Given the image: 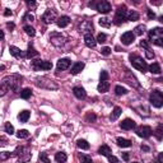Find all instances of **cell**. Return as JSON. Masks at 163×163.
I'll return each instance as SVG.
<instances>
[{"label": "cell", "instance_id": "cell-3", "mask_svg": "<svg viewBox=\"0 0 163 163\" xmlns=\"http://www.w3.org/2000/svg\"><path fill=\"white\" fill-rule=\"evenodd\" d=\"M129 59H130V62H131L133 68L138 69L139 72H141V73H145L147 70L149 69V66H148V64L144 61V59L140 58V56H138V55L131 54V55L129 56Z\"/></svg>", "mask_w": 163, "mask_h": 163}, {"label": "cell", "instance_id": "cell-29", "mask_svg": "<svg viewBox=\"0 0 163 163\" xmlns=\"http://www.w3.org/2000/svg\"><path fill=\"white\" fill-rule=\"evenodd\" d=\"M121 112H122L121 107H115L112 111V113H111V116H110V120L111 121H116V120L120 117V115H121Z\"/></svg>", "mask_w": 163, "mask_h": 163}, {"label": "cell", "instance_id": "cell-52", "mask_svg": "<svg viewBox=\"0 0 163 163\" xmlns=\"http://www.w3.org/2000/svg\"><path fill=\"white\" fill-rule=\"evenodd\" d=\"M108 161H110V163H120L119 159L115 157V155H110V157H108Z\"/></svg>", "mask_w": 163, "mask_h": 163}, {"label": "cell", "instance_id": "cell-47", "mask_svg": "<svg viewBox=\"0 0 163 163\" xmlns=\"http://www.w3.org/2000/svg\"><path fill=\"white\" fill-rule=\"evenodd\" d=\"M101 54H102V55H105V56H108V55L111 54V48H110V47H107V46L102 47V48H101Z\"/></svg>", "mask_w": 163, "mask_h": 163}, {"label": "cell", "instance_id": "cell-42", "mask_svg": "<svg viewBox=\"0 0 163 163\" xmlns=\"http://www.w3.org/2000/svg\"><path fill=\"white\" fill-rule=\"evenodd\" d=\"M96 120H97V116L94 115L93 112H89L88 115L86 116V121H87V122H94Z\"/></svg>", "mask_w": 163, "mask_h": 163}, {"label": "cell", "instance_id": "cell-6", "mask_svg": "<svg viewBox=\"0 0 163 163\" xmlns=\"http://www.w3.org/2000/svg\"><path fill=\"white\" fill-rule=\"evenodd\" d=\"M34 84L40 88H46V89H58V84H55L52 80L47 79L46 76H41V78H36L34 79Z\"/></svg>", "mask_w": 163, "mask_h": 163}, {"label": "cell", "instance_id": "cell-33", "mask_svg": "<svg viewBox=\"0 0 163 163\" xmlns=\"http://www.w3.org/2000/svg\"><path fill=\"white\" fill-rule=\"evenodd\" d=\"M76 145L80 148V149H83V151H87V149H89V143L87 140H84V139H79L76 141Z\"/></svg>", "mask_w": 163, "mask_h": 163}, {"label": "cell", "instance_id": "cell-7", "mask_svg": "<svg viewBox=\"0 0 163 163\" xmlns=\"http://www.w3.org/2000/svg\"><path fill=\"white\" fill-rule=\"evenodd\" d=\"M92 5H94V6H96V10L100 12V13H102V14H107V13H110L111 9H112L111 4H110L108 2H106V0H101V2H98V3H96V4L89 3V6H92Z\"/></svg>", "mask_w": 163, "mask_h": 163}, {"label": "cell", "instance_id": "cell-28", "mask_svg": "<svg viewBox=\"0 0 163 163\" xmlns=\"http://www.w3.org/2000/svg\"><path fill=\"white\" fill-rule=\"evenodd\" d=\"M97 89H98V92H101V93H106V92H108V89H110V83L100 82V84L97 86Z\"/></svg>", "mask_w": 163, "mask_h": 163}, {"label": "cell", "instance_id": "cell-59", "mask_svg": "<svg viewBox=\"0 0 163 163\" xmlns=\"http://www.w3.org/2000/svg\"><path fill=\"white\" fill-rule=\"evenodd\" d=\"M133 163H138V162H133Z\"/></svg>", "mask_w": 163, "mask_h": 163}, {"label": "cell", "instance_id": "cell-1", "mask_svg": "<svg viewBox=\"0 0 163 163\" xmlns=\"http://www.w3.org/2000/svg\"><path fill=\"white\" fill-rule=\"evenodd\" d=\"M23 78L19 74H12L3 78L2 80V87H0V96H5L6 92L13 90V92H19V87L22 84Z\"/></svg>", "mask_w": 163, "mask_h": 163}, {"label": "cell", "instance_id": "cell-31", "mask_svg": "<svg viewBox=\"0 0 163 163\" xmlns=\"http://www.w3.org/2000/svg\"><path fill=\"white\" fill-rule=\"evenodd\" d=\"M55 159H56L58 163H65L66 159H68V155H66V153H64V152H59V153H56Z\"/></svg>", "mask_w": 163, "mask_h": 163}, {"label": "cell", "instance_id": "cell-2", "mask_svg": "<svg viewBox=\"0 0 163 163\" xmlns=\"http://www.w3.org/2000/svg\"><path fill=\"white\" fill-rule=\"evenodd\" d=\"M148 34H149V41L153 45L163 47V28L161 27L152 28Z\"/></svg>", "mask_w": 163, "mask_h": 163}, {"label": "cell", "instance_id": "cell-48", "mask_svg": "<svg viewBox=\"0 0 163 163\" xmlns=\"http://www.w3.org/2000/svg\"><path fill=\"white\" fill-rule=\"evenodd\" d=\"M9 157H12V154H10L9 152H3L2 154H0V158H2L3 162H4L6 158H9Z\"/></svg>", "mask_w": 163, "mask_h": 163}, {"label": "cell", "instance_id": "cell-54", "mask_svg": "<svg viewBox=\"0 0 163 163\" xmlns=\"http://www.w3.org/2000/svg\"><path fill=\"white\" fill-rule=\"evenodd\" d=\"M12 14H13V13H12L10 9H5V12H4V16H5V17H9V16H12Z\"/></svg>", "mask_w": 163, "mask_h": 163}, {"label": "cell", "instance_id": "cell-58", "mask_svg": "<svg viewBox=\"0 0 163 163\" xmlns=\"http://www.w3.org/2000/svg\"><path fill=\"white\" fill-rule=\"evenodd\" d=\"M158 19H159V22H161V23H163V16H161Z\"/></svg>", "mask_w": 163, "mask_h": 163}, {"label": "cell", "instance_id": "cell-5", "mask_svg": "<svg viewBox=\"0 0 163 163\" xmlns=\"http://www.w3.org/2000/svg\"><path fill=\"white\" fill-rule=\"evenodd\" d=\"M149 101H151L152 106L155 108L163 107V92L157 90V89L153 90L151 93V96H149Z\"/></svg>", "mask_w": 163, "mask_h": 163}, {"label": "cell", "instance_id": "cell-4", "mask_svg": "<svg viewBox=\"0 0 163 163\" xmlns=\"http://www.w3.org/2000/svg\"><path fill=\"white\" fill-rule=\"evenodd\" d=\"M127 8H126V5H120L117 10H116V14H115V18H113V23L120 26V24H122L124 22H126V18H127Z\"/></svg>", "mask_w": 163, "mask_h": 163}, {"label": "cell", "instance_id": "cell-46", "mask_svg": "<svg viewBox=\"0 0 163 163\" xmlns=\"http://www.w3.org/2000/svg\"><path fill=\"white\" fill-rule=\"evenodd\" d=\"M100 79H101V82H107V79H108V73L106 72V70H102V72H101Z\"/></svg>", "mask_w": 163, "mask_h": 163}, {"label": "cell", "instance_id": "cell-17", "mask_svg": "<svg viewBox=\"0 0 163 163\" xmlns=\"http://www.w3.org/2000/svg\"><path fill=\"white\" fill-rule=\"evenodd\" d=\"M125 80L129 83V84H131V86H134V87H140V84H139V82H138V79L135 76H134L129 70H126V78H125Z\"/></svg>", "mask_w": 163, "mask_h": 163}, {"label": "cell", "instance_id": "cell-9", "mask_svg": "<svg viewBox=\"0 0 163 163\" xmlns=\"http://www.w3.org/2000/svg\"><path fill=\"white\" fill-rule=\"evenodd\" d=\"M135 133H136L138 136L143 138V139H148V138L152 136L153 130H152V127H149V126H139Z\"/></svg>", "mask_w": 163, "mask_h": 163}, {"label": "cell", "instance_id": "cell-36", "mask_svg": "<svg viewBox=\"0 0 163 163\" xmlns=\"http://www.w3.org/2000/svg\"><path fill=\"white\" fill-rule=\"evenodd\" d=\"M32 96V90L30 88H24L23 90H20V97L23 98V100H28Z\"/></svg>", "mask_w": 163, "mask_h": 163}, {"label": "cell", "instance_id": "cell-26", "mask_svg": "<svg viewBox=\"0 0 163 163\" xmlns=\"http://www.w3.org/2000/svg\"><path fill=\"white\" fill-rule=\"evenodd\" d=\"M116 141H117V145H119V147H122V148H129V147H131V144H133L131 140L124 139V138H117Z\"/></svg>", "mask_w": 163, "mask_h": 163}, {"label": "cell", "instance_id": "cell-23", "mask_svg": "<svg viewBox=\"0 0 163 163\" xmlns=\"http://www.w3.org/2000/svg\"><path fill=\"white\" fill-rule=\"evenodd\" d=\"M69 23H70V18L68 16H62V17L58 18V20H56V24H58V27H60V28H65Z\"/></svg>", "mask_w": 163, "mask_h": 163}, {"label": "cell", "instance_id": "cell-19", "mask_svg": "<svg viewBox=\"0 0 163 163\" xmlns=\"http://www.w3.org/2000/svg\"><path fill=\"white\" fill-rule=\"evenodd\" d=\"M70 65H72V61H70L69 59H60L58 61V72H60V70L69 69Z\"/></svg>", "mask_w": 163, "mask_h": 163}, {"label": "cell", "instance_id": "cell-12", "mask_svg": "<svg viewBox=\"0 0 163 163\" xmlns=\"http://www.w3.org/2000/svg\"><path fill=\"white\" fill-rule=\"evenodd\" d=\"M79 30H80V32H84V34L92 33L90 31H93V23H92L90 20H83L79 24Z\"/></svg>", "mask_w": 163, "mask_h": 163}, {"label": "cell", "instance_id": "cell-15", "mask_svg": "<svg viewBox=\"0 0 163 163\" xmlns=\"http://www.w3.org/2000/svg\"><path fill=\"white\" fill-rule=\"evenodd\" d=\"M84 42H86V45H87L89 48H94L96 45H97V40L93 37V34H92V33L84 34Z\"/></svg>", "mask_w": 163, "mask_h": 163}, {"label": "cell", "instance_id": "cell-37", "mask_svg": "<svg viewBox=\"0 0 163 163\" xmlns=\"http://www.w3.org/2000/svg\"><path fill=\"white\" fill-rule=\"evenodd\" d=\"M154 134H155V136H157L158 140H161V139L163 138V124H159V125L157 126V129H155Z\"/></svg>", "mask_w": 163, "mask_h": 163}, {"label": "cell", "instance_id": "cell-30", "mask_svg": "<svg viewBox=\"0 0 163 163\" xmlns=\"http://www.w3.org/2000/svg\"><path fill=\"white\" fill-rule=\"evenodd\" d=\"M127 20H130V22H135V20L139 19V13L135 12V10H129L127 12Z\"/></svg>", "mask_w": 163, "mask_h": 163}, {"label": "cell", "instance_id": "cell-43", "mask_svg": "<svg viewBox=\"0 0 163 163\" xmlns=\"http://www.w3.org/2000/svg\"><path fill=\"white\" fill-rule=\"evenodd\" d=\"M80 162L82 163H93L92 158L89 157V155H87V154H82L80 155Z\"/></svg>", "mask_w": 163, "mask_h": 163}, {"label": "cell", "instance_id": "cell-8", "mask_svg": "<svg viewBox=\"0 0 163 163\" xmlns=\"http://www.w3.org/2000/svg\"><path fill=\"white\" fill-rule=\"evenodd\" d=\"M32 68L34 70H51L52 69V62L46 61V60H33L32 61Z\"/></svg>", "mask_w": 163, "mask_h": 163}, {"label": "cell", "instance_id": "cell-34", "mask_svg": "<svg viewBox=\"0 0 163 163\" xmlns=\"http://www.w3.org/2000/svg\"><path fill=\"white\" fill-rule=\"evenodd\" d=\"M98 23H100V26H101V27L110 28V27H111V19L103 17V18H100V20H98Z\"/></svg>", "mask_w": 163, "mask_h": 163}, {"label": "cell", "instance_id": "cell-49", "mask_svg": "<svg viewBox=\"0 0 163 163\" xmlns=\"http://www.w3.org/2000/svg\"><path fill=\"white\" fill-rule=\"evenodd\" d=\"M27 5H28V8H30L31 10H34L37 8V3H34V2H27Z\"/></svg>", "mask_w": 163, "mask_h": 163}, {"label": "cell", "instance_id": "cell-50", "mask_svg": "<svg viewBox=\"0 0 163 163\" xmlns=\"http://www.w3.org/2000/svg\"><path fill=\"white\" fill-rule=\"evenodd\" d=\"M23 19L24 20H34V17H33V14H31V13H26V16L23 17Z\"/></svg>", "mask_w": 163, "mask_h": 163}, {"label": "cell", "instance_id": "cell-10", "mask_svg": "<svg viewBox=\"0 0 163 163\" xmlns=\"http://www.w3.org/2000/svg\"><path fill=\"white\" fill-rule=\"evenodd\" d=\"M50 40L52 42V45H55L56 47H61L64 44H65V37H64L61 33H58V32L51 33Z\"/></svg>", "mask_w": 163, "mask_h": 163}, {"label": "cell", "instance_id": "cell-32", "mask_svg": "<svg viewBox=\"0 0 163 163\" xmlns=\"http://www.w3.org/2000/svg\"><path fill=\"white\" fill-rule=\"evenodd\" d=\"M149 72L152 74H161V66H159V64L158 62H153L152 65H149Z\"/></svg>", "mask_w": 163, "mask_h": 163}, {"label": "cell", "instance_id": "cell-20", "mask_svg": "<svg viewBox=\"0 0 163 163\" xmlns=\"http://www.w3.org/2000/svg\"><path fill=\"white\" fill-rule=\"evenodd\" d=\"M9 51H10V55H13L14 58H17V59H22V58H24V56H27L20 51V48H18L17 46H10Z\"/></svg>", "mask_w": 163, "mask_h": 163}, {"label": "cell", "instance_id": "cell-56", "mask_svg": "<svg viewBox=\"0 0 163 163\" xmlns=\"http://www.w3.org/2000/svg\"><path fill=\"white\" fill-rule=\"evenodd\" d=\"M157 162H158V163H163V153H159V155H158V159H157Z\"/></svg>", "mask_w": 163, "mask_h": 163}, {"label": "cell", "instance_id": "cell-55", "mask_svg": "<svg viewBox=\"0 0 163 163\" xmlns=\"http://www.w3.org/2000/svg\"><path fill=\"white\" fill-rule=\"evenodd\" d=\"M141 151H143V152H149L151 148L148 147V145H141Z\"/></svg>", "mask_w": 163, "mask_h": 163}, {"label": "cell", "instance_id": "cell-16", "mask_svg": "<svg viewBox=\"0 0 163 163\" xmlns=\"http://www.w3.org/2000/svg\"><path fill=\"white\" fill-rule=\"evenodd\" d=\"M73 93H74V96L78 98V100H86V97H87V92L84 90V88H82V87H74Z\"/></svg>", "mask_w": 163, "mask_h": 163}, {"label": "cell", "instance_id": "cell-18", "mask_svg": "<svg viewBox=\"0 0 163 163\" xmlns=\"http://www.w3.org/2000/svg\"><path fill=\"white\" fill-rule=\"evenodd\" d=\"M140 46L145 48V56H147V59H153L154 58V52L152 51V48H151L149 44H148L147 41H144V40L141 41L140 42Z\"/></svg>", "mask_w": 163, "mask_h": 163}, {"label": "cell", "instance_id": "cell-45", "mask_svg": "<svg viewBox=\"0 0 163 163\" xmlns=\"http://www.w3.org/2000/svg\"><path fill=\"white\" fill-rule=\"evenodd\" d=\"M106 40H107V36H106L105 33H100L97 36V42H100V44H105Z\"/></svg>", "mask_w": 163, "mask_h": 163}, {"label": "cell", "instance_id": "cell-25", "mask_svg": "<svg viewBox=\"0 0 163 163\" xmlns=\"http://www.w3.org/2000/svg\"><path fill=\"white\" fill-rule=\"evenodd\" d=\"M27 58L28 59H33V58H36V56H38V51H36V48L33 47L32 44L28 45V50H27Z\"/></svg>", "mask_w": 163, "mask_h": 163}, {"label": "cell", "instance_id": "cell-13", "mask_svg": "<svg viewBox=\"0 0 163 163\" xmlns=\"http://www.w3.org/2000/svg\"><path fill=\"white\" fill-rule=\"evenodd\" d=\"M134 40H135V34H134V32H125L121 36V42L126 46H129L130 44H133Z\"/></svg>", "mask_w": 163, "mask_h": 163}, {"label": "cell", "instance_id": "cell-38", "mask_svg": "<svg viewBox=\"0 0 163 163\" xmlns=\"http://www.w3.org/2000/svg\"><path fill=\"white\" fill-rule=\"evenodd\" d=\"M28 136H30V133H28V130H26V129L17 131V138H19V139H26Z\"/></svg>", "mask_w": 163, "mask_h": 163}, {"label": "cell", "instance_id": "cell-27", "mask_svg": "<svg viewBox=\"0 0 163 163\" xmlns=\"http://www.w3.org/2000/svg\"><path fill=\"white\" fill-rule=\"evenodd\" d=\"M31 116V112L30 111H27V110H23L22 112H19V115H18V120L20 122H27L28 121V119H30Z\"/></svg>", "mask_w": 163, "mask_h": 163}, {"label": "cell", "instance_id": "cell-14", "mask_svg": "<svg viewBox=\"0 0 163 163\" xmlns=\"http://www.w3.org/2000/svg\"><path fill=\"white\" fill-rule=\"evenodd\" d=\"M135 126H136L135 121L131 119H125L124 121L120 124V127H121L122 130H133V129H135Z\"/></svg>", "mask_w": 163, "mask_h": 163}, {"label": "cell", "instance_id": "cell-51", "mask_svg": "<svg viewBox=\"0 0 163 163\" xmlns=\"http://www.w3.org/2000/svg\"><path fill=\"white\" fill-rule=\"evenodd\" d=\"M147 13H148V18H149V19H154V18H155V13H154L153 10L148 9V10H147Z\"/></svg>", "mask_w": 163, "mask_h": 163}, {"label": "cell", "instance_id": "cell-22", "mask_svg": "<svg viewBox=\"0 0 163 163\" xmlns=\"http://www.w3.org/2000/svg\"><path fill=\"white\" fill-rule=\"evenodd\" d=\"M98 154H101V155H105V157H110V155H112V152H111V148L108 145H101L100 148H98Z\"/></svg>", "mask_w": 163, "mask_h": 163}, {"label": "cell", "instance_id": "cell-41", "mask_svg": "<svg viewBox=\"0 0 163 163\" xmlns=\"http://www.w3.org/2000/svg\"><path fill=\"white\" fill-rule=\"evenodd\" d=\"M4 129H5V133H8L9 135H12V134H14V127L10 122H6L5 126H4Z\"/></svg>", "mask_w": 163, "mask_h": 163}, {"label": "cell", "instance_id": "cell-40", "mask_svg": "<svg viewBox=\"0 0 163 163\" xmlns=\"http://www.w3.org/2000/svg\"><path fill=\"white\" fill-rule=\"evenodd\" d=\"M23 30L26 31V33L28 34V36H31V37H33L34 34H36V31H34V28L31 27V26H24Z\"/></svg>", "mask_w": 163, "mask_h": 163}, {"label": "cell", "instance_id": "cell-53", "mask_svg": "<svg viewBox=\"0 0 163 163\" xmlns=\"http://www.w3.org/2000/svg\"><path fill=\"white\" fill-rule=\"evenodd\" d=\"M129 158H130V155H129V153H122V159L124 161H129Z\"/></svg>", "mask_w": 163, "mask_h": 163}, {"label": "cell", "instance_id": "cell-24", "mask_svg": "<svg viewBox=\"0 0 163 163\" xmlns=\"http://www.w3.org/2000/svg\"><path fill=\"white\" fill-rule=\"evenodd\" d=\"M84 69V62H82V61H78V62H75L74 65L72 66V73L73 75H76V74H79L82 70Z\"/></svg>", "mask_w": 163, "mask_h": 163}, {"label": "cell", "instance_id": "cell-57", "mask_svg": "<svg viewBox=\"0 0 163 163\" xmlns=\"http://www.w3.org/2000/svg\"><path fill=\"white\" fill-rule=\"evenodd\" d=\"M6 27H8L10 31H13V30H14V27H16V26H14V23H8V24H6Z\"/></svg>", "mask_w": 163, "mask_h": 163}, {"label": "cell", "instance_id": "cell-35", "mask_svg": "<svg viewBox=\"0 0 163 163\" xmlns=\"http://www.w3.org/2000/svg\"><path fill=\"white\" fill-rule=\"evenodd\" d=\"M145 30L147 28H145L144 24H139V26L135 27V30H134V34H135V36H141V34L145 32Z\"/></svg>", "mask_w": 163, "mask_h": 163}, {"label": "cell", "instance_id": "cell-11", "mask_svg": "<svg viewBox=\"0 0 163 163\" xmlns=\"http://www.w3.org/2000/svg\"><path fill=\"white\" fill-rule=\"evenodd\" d=\"M42 20H44L46 24L52 23V22H55V20H58V19H56V12L54 9H47L44 13V16H42Z\"/></svg>", "mask_w": 163, "mask_h": 163}, {"label": "cell", "instance_id": "cell-44", "mask_svg": "<svg viewBox=\"0 0 163 163\" xmlns=\"http://www.w3.org/2000/svg\"><path fill=\"white\" fill-rule=\"evenodd\" d=\"M40 161L44 162V163H51V161L47 157V153H41L40 154Z\"/></svg>", "mask_w": 163, "mask_h": 163}, {"label": "cell", "instance_id": "cell-39", "mask_svg": "<svg viewBox=\"0 0 163 163\" xmlns=\"http://www.w3.org/2000/svg\"><path fill=\"white\" fill-rule=\"evenodd\" d=\"M115 93H116V96H124V94L127 93V89L121 87V86H116L115 87Z\"/></svg>", "mask_w": 163, "mask_h": 163}, {"label": "cell", "instance_id": "cell-21", "mask_svg": "<svg viewBox=\"0 0 163 163\" xmlns=\"http://www.w3.org/2000/svg\"><path fill=\"white\" fill-rule=\"evenodd\" d=\"M20 155H23L22 158H19V161H18V163H24V162H27V161H30L31 159V157H32V154H31V149L28 147H24V151H23V153L20 154Z\"/></svg>", "mask_w": 163, "mask_h": 163}]
</instances>
